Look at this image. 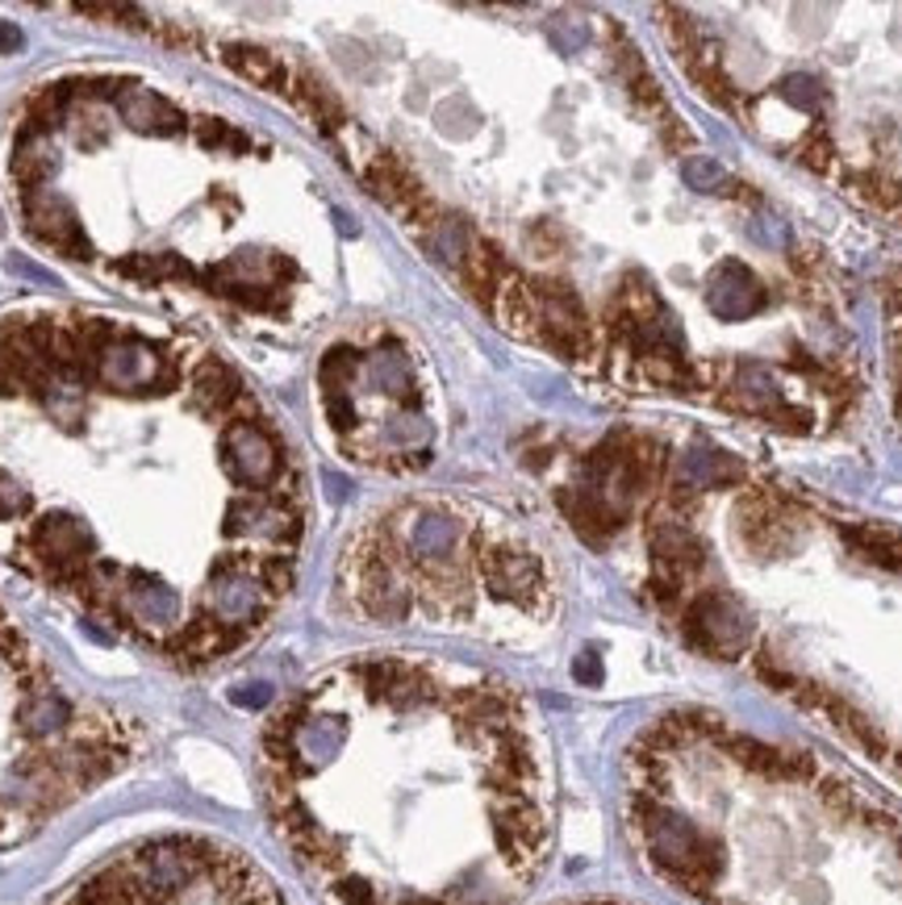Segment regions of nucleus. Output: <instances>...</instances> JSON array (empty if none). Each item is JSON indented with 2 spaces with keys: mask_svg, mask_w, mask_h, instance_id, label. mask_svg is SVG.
Masks as SVG:
<instances>
[{
  "mask_svg": "<svg viewBox=\"0 0 902 905\" xmlns=\"http://www.w3.org/2000/svg\"><path fill=\"white\" fill-rule=\"evenodd\" d=\"M848 184H852V192L861 201H869L874 209H894L902 201V188L890 176H881V171H856V176H848Z\"/></svg>",
  "mask_w": 902,
  "mask_h": 905,
  "instance_id": "7",
  "label": "nucleus"
},
{
  "mask_svg": "<svg viewBox=\"0 0 902 905\" xmlns=\"http://www.w3.org/2000/svg\"><path fill=\"white\" fill-rule=\"evenodd\" d=\"M26 42V34L17 29V22H0V54H17Z\"/></svg>",
  "mask_w": 902,
  "mask_h": 905,
  "instance_id": "10",
  "label": "nucleus"
},
{
  "mask_svg": "<svg viewBox=\"0 0 902 905\" xmlns=\"http://www.w3.org/2000/svg\"><path fill=\"white\" fill-rule=\"evenodd\" d=\"M899 413H902V384H899Z\"/></svg>",
  "mask_w": 902,
  "mask_h": 905,
  "instance_id": "12",
  "label": "nucleus"
},
{
  "mask_svg": "<svg viewBox=\"0 0 902 905\" xmlns=\"http://www.w3.org/2000/svg\"><path fill=\"white\" fill-rule=\"evenodd\" d=\"M723 405H732L739 413H761V418H768V413H773L777 405H786V400L777 393L773 372H768L765 364H744V368H736V375H732Z\"/></svg>",
  "mask_w": 902,
  "mask_h": 905,
  "instance_id": "4",
  "label": "nucleus"
},
{
  "mask_svg": "<svg viewBox=\"0 0 902 905\" xmlns=\"http://www.w3.org/2000/svg\"><path fill=\"white\" fill-rule=\"evenodd\" d=\"M768 426L786 430V434H806V430H811V413L798 409V405H777V409L768 413Z\"/></svg>",
  "mask_w": 902,
  "mask_h": 905,
  "instance_id": "9",
  "label": "nucleus"
},
{
  "mask_svg": "<svg viewBox=\"0 0 902 905\" xmlns=\"http://www.w3.org/2000/svg\"><path fill=\"white\" fill-rule=\"evenodd\" d=\"M682 180L694 192H727L732 184V176H727V167L719 160H711V155H694V160H685L682 167Z\"/></svg>",
  "mask_w": 902,
  "mask_h": 905,
  "instance_id": "6",
  "label": "nucleus"
},
{
  "mask_svg": "<svg viewBox=\"0 0 902 905\" xmlns=\"http://www.w3.org/2000/svg\"><path fill=\"white\" fill-rule=\"evenodd\" d=\"M259 780L330 905H514L556 834L526 697L418 655H368L280 701Z\"/></svg>",
  "mask_w": 902,
  "mask_h": 905,
  "instance_id": "1",
  "label": "nucleus"
},
{
  "mask_svg": "<svg viewBox=\"0 0 902 905\" xmlns=\"http://www.w3.org/2000/svg\"><path fill=\"white\" fill-rule=\"evenodd\" d=\"M768 293L761 289V280L739 264V259H723L707 280V305L714 318L723 321H744L765 309Z\"/></svg>",
  "mask_w": 902,
  "mask_h": 905,
  "instance_id": "2",
  "label": "nucleus"
},
{
  "mask_svg": "<svg viewBox=\"0 0 902 905\" xmlns=\"http://www.w3.org/2000/svg\"><path fill=\"white\" fill-rule=\"evenodd\" d=\"M673 480L702 493V488H727V484H739L744 480V463L736 455L714 451V447H694L685 451L677 463H673Z\"/></svg>",
  "mask_w": 902,
  "mask_h": 905,
  "instance_id": "3",
  "label": "nucleus"
},
{
  "mask_svg": "<svg viewBox=\"0 0 902 905\" xmlns=\"http://www.w3.org/2000/svg\"><path fill=\"white\" fill-rule=\"evenodd\" d=\"M226 63L259 88H289L293 84L289 67L272 51H259V47H226Z\"/></svg>",
  "mask_w": 902,
  "mask_h": 905,
  "instance_id": "5",
  "label": "nucleus"
},
{
  "mask_svg": "<svg viewBox=\"0 0 902 905\" xmlns=\"http://www.w3.org/2000/svg\"><path fill=\"white\" fill-rule=\"evenodd\" d=\"M569 905H623V902H569Z\"/></svg>",
  "mask_w": 902,
  "mask_h": 905,
  "instance_id": "11",
  "label": "nucleus"
},
{
  "mask_svg": "<svg viewBox=\"0 0 902 905\" xmlns=\"http://www.w3.org/2000/svg\"><path fill=\"white\" fill-rule=\"evenodd\" d=\"M777 92H782V101L793 105L798 113H820L823 101H827V88H823L815 76H802V72H798V76H786Z\"/></svg>",
  "mask_w": 902,
  "mask_h": 905,
  "instance_id": "8",
  "label": "nucleus"
}]
</instances>
